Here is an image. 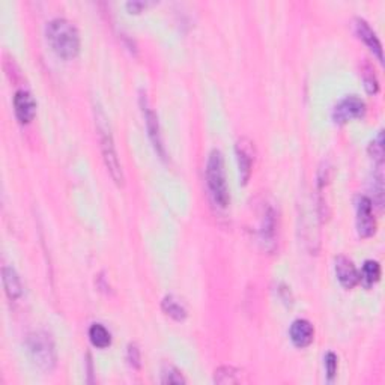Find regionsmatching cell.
I'll return each instance as SVG.
<instances>
[{
    "label": "cell",
    "instance_id": "cell-1",
    "mask_svg": "<svg viewBox=\"0 0 385 385\" xmlns=\"http://www.w3.org/2000/svg\"><path fill=\"white\" fill-rule=\"evenodd\" d=\"M51 50L62 59H74L80 51L79 29L66 18H53L45 27Z\"/></svg>",
    "mask_w": 385,
    "mask_h": 385
},
{
    "label": "cell",
    "instance_id": "cell-18",
    "mask_svg": "<svg viewBox=\"0 0 385 385\" xmlns=\"http://www.w3.org/2000/svg\"><path fill=\"white\" fill-rule=\"evenodd\" d=\"M214 381L217 384H238L241 381L240 371L232 366H223L215 371Z\"/></svg>",
    "mask_w": 385,
    "mask_h": 385
},
{
    "label": "cell",
    "instance_id": "cell-3",
    "mask_svg": "<svg viewBox=\"0 0 385 385\" xmlns=\"http://www.w3.org/2000/svg\"><path fill=\"white\" fill-rule=\"evenodd\" d=\"M97 121V129L99 136V143H101V152L107 171H109L112 179L118 184V186H124V172H122V166L116 152V146H114L113 134L109 127V121H107L105 114L98 110L95 114Z\"/></svg>",
    "mask_w": 385,
    "mask_h": 385
},
{
    "label": "cell",
    "instance_id": "cell-2",
    "mask_svg": "<svg viewBox=\"0 0 385 385\" xmlns=\"http://www.w3.org/2000/svg\"><path fill=\"white\" fill-rule=\"evenodd\" d=\"M206 186L210 190L212 202L220 208H227L230 202V192L227 186L225 157L221 151L212 149L206 161Z\"/></svg>",
    "mask_w": 385,
    "mask_h": 385
},
{
    "label": "cell",
    "instance_id": "cell-14",
    "mask_svg": "<svg viewBox=\"0 0 385 385\" xmlns=\"http://www.w3.org/2000/svg\"><path fill=\"white\" fill-rule=\"evenodd\" d=\"M2 282H3V289L6 292L8 298L12 299V301L21 298V295H23V283L20 280L17 271H15L12 266L5 265L2 268Z\"/></svg>",
    "mask_w": 385,
    "mask_h": 385
},
{
    "label": "cell",
    "instance_id": "cell-4",
    "mask_svg": "<svg viewBox=\"0 0 385 385\" xmlns=\"http://www.w3.org/2000/svg\"><path fill=\"white\" fill-rule=\"evenodd\" d=\"M27 349L35 364L45 372H51L56 366L58 353L55 342L45 331H35L27 337Z\"/></svg>",
    "mask_w": 385,
    "mask_h": 385
},
{
    "label": "cell",
    "instance_id": "cell-20",
    "mask_svg": "<svg viewBox=\"0 0 385 385\" xmlns=\"http://www.w3.org/2000/svg\"><path fill=\"white\" fill-rule=\"evenodd\" d=\"M369 152H371L372 158L378 163L380 166L382 164L384 161V134L382 131H380V134L376 136V138H373V142L369 146Z\"/></svg>",
    "mask_w": 385,
    "mask_h": 385
},
{
    "label": "cell",
    "instance_id": "cell-13",
    "mask_svg": "<svg viewBox=\"0 0 385 385\" xmlns=\"http://www.w3.org/2000/svg\"><path fill=\"white\" fill-rule=\"evenodd\" d=\"M334 268L337 280L345 289H352L358 283V271L349 258L337 256Z\"/></svg>",
    "mask_w": 385,
    "mask_h": 385
},
{
    "label": "cell",
    "instance_id": "cell-9",
    "mask_svg": "<svg viewBox=\"0 0 385 385\" xmlns=\"http://www.w3.org/2000/svg\"><path fill=\"white\" fill-rule=\"evenodd\" d=\"M372 200L366 196H360L357 200V229L360 236L369 238L375 234L376 221L372 211Z\"/></svg>",
    "mask_w": 385,
    "mask_h": 385
},
{
    "label": "cell",
    "instance_id": "cell-23",
    "mask_svg": "<svg viewBox=\"0 0 385 385\" xmlns=\"http://www.w3.org/2000/svg\"><path fill=\"white\" fill-rule=\"evenodd\" d=\"M127 360L128 363L134 369H140V349L137 348V345L131 343L127 351Z\"/></svg>",
    "mask_w": 385,
    "mask_h": 385
},
{
    "label": "cell",
    "instance_id": "cell-19",
    "mask_svg": "<svg viewBox=\"0 0 385 385\" xmlns=\"http://www.w3.org/2000/svg\"><path fill=\"white\" fill-rule=\"evenodd\" d=\"M161 382L163 384H186V378L178 369L173 366H164L163 372H161Z\"/></svg>",
    "mask_w": 385,
    "mask_h": 385
},
{
    "label": "cell",
    "instance_id": "cell-10",
    "mask_svg": "<svg viewBox=\"0 0 385 385\" xmlns=\"http://www.w3.org/2000/svg\"><path fill=\"white\" fill-rule=\"evenodd\" d=\"M14 112L20 124H30L36 114V101L30 92L20 89L14 95Z\"/></svg>",
    "mask_w": 385,
    "mask_h": 385
},
{
    "label": "cell",
    "instance_id": "cell-15",
    "mask_svg": "<svg viewBox=\"0 0 385 385\" xmlns=\"http://www.w3.org/2000/svg\"><path fill=\"white\" fill-rule=\"evenodd\" d=\"M381 279V265L380 262L376 260H366L363 268H361V273H358V282L366 289L372 288L376 282H380Z\"/></svg>",
    "mask_w": 385,
    "mask_h": 385
},
{
    "label": "cell",
    "instance_id": "cell-5",
    "mask_svg": "<svg viewBox=\"0 0 385 385\" xmlns=\"http://www.w3.org/2000/svg\"><path fill=\"white\" fill-rule=\"evenodd\" d=\"M366 113V103L357 95L345 97L333 109V121L338 125H343L352 119L363 118Z\"/></svg>",
    "mask_w": 385,
    "mask_h": 385
},
{
    "label": "cell",
    "instance_id": "cell-7",
    "mask_svg": "<svg viewBox=\"0 0 385 385\" xmlns=\"http://www.w3.org/2000/svg\"><path fill=\"white\" fill-rule=\"evenodd\" d=\"M236 160H238V171H240V182L243 186L249 182L251 176L253 161H255V146L249 138H240L235 146Z\"/></svg>",
    "mask_w": 385,
    "mask_h": 385
},
{
    "label": "cell",
    "instance_id": "cell-21",
    "mask_svg": "<svg viewBox=\"0 0 385 385\" xmlns=\"http://www.w3.org/2000/svg\"><path fill=\"white\" fill-rule=\"evenodd\" d=\"M364 86L369 94H372V95L380 90L378 79H376V75L373 74L372 68H369V66L364 69Z\"/></svg>",
    "mask_w": 385,
    "mask_h": 385
},
{
    "label": "cell",
    "instance_id": "cell-16",
    "mask_svg": "<svg viewBox=\"0 0 385 385\" xmlns=\"http://www.w3.org/2000/svg\"><path fill=\"white\" fill-rule=\"evenodd\" d=\"M161 309L167 314V316H171L175 321H184L187 318V309L186 306H184L178 298H175L173 295H167L163 298V301H161Z\"/></svg>",
    "mask_w": 385,
    "mask_h": 385
},
{
    "label": "cell",
    "instance_id": "cell-24",
    "mask_svg": "<svg viewBox=\"0 0 385 385\" xmlns=\"http://www.w3.org/2000/svg\"><path fill=\"white\" fill-rule=\"evenodd\" d=\"M145 6H146V3H143V2H137V0H133V2H128V3H127V8H128V10H129L131 12H134V14L140 12Z\"/></svg>",
    "mask_w": 385,
    "mask_h": 385
},
{
    "label": "cell",
    "instance_id": "cell-12",
    "mask_svg": "<svg viewBox=\"0 0 385 385\" xmlns=\"http://www.w3.org/2000/svg\"><path fill=\"white\" fill-rule=\"evenodd\" d=\"M356 30H357V35L360 36V40H363V42L372 50L373 55L378 58V60L382 64L384 62L382 45L378 35L375 34V30L371 27V25H369L364 18H356Z\"/></svg>",
    "mask_w": 385,
    "mask_h": 385
},
{
    "label": "cell",
    "instance_id": "cell-22",
    "mask_svg": "<svg viewBox=\"0 0 385 385\" xmlns=\"http://www.w3.org/2000/svg\"><path fill=\"white\" fill-rule=\"evenodd\" d=\"M337 356L333 352H328L325 356V371L328 381H333L337 375Z\"/></svg>",
    "mask_w": 385,
    "mask_h": 385
},
{
    "label": "cell",
    "instance_id": "cell-6",
    "mask_svg": "<svg viewBox=\"0 0 385 385\" xmlns=\"http://www.w3.org/2000/svg\"><path fill=\"white\" fill-rule=\"evenodd\" d=\"M140 107L143 112L146 129H148V136L151 138L153 148H156L157 153L161 158H166V151H164V145H163V137H161L158 116H157V113L152 110V107L149 105V101H148V98H146V95L140 97Z\"/></svg>",
    "mask_w": 385,
    "mask_h": 385
},
{
    "label": "cell",
    "instance_id": "cell-8",
    "mask_svg": "<svg viewBox=\"0 0 385 385\" xmlns=\"http://www.w3.org/2000/svg\"><path fill=\"white\" fill-rule=\"evenodd\" d=\"M260 229L259 236L260 243L268 251H273L275 249V238H277V214L271 205L264 206V211L260 215Z\"/></svg>",
    "mask_w": 385,
    "mask_h": 385
},
{
    "label": "cell",
    "instance_id": "cell-17",
    "mask_svg": "<svg viewBox=\"0 0 385 385\" xmlns=\"http://www.w3.org/2000/svg\"><path fill=\"white\" fill-rule=\"evenodd\" d=\"M89 338L90 343L98 349H105L112 345L110 331L107 330L103 323H94V325L89 328Z\"/></svg>",
    "mask_w": 385,
    "mask_h": 385
},
{
    "label": "cell",
    "instance_id": "cell-11",
    "mask_svg": "<svg viewBox=\"0 0 385 385\" xmlns=\"http://www.w3.org/2000/svg\"><path fill=\"white\" fill-rule=\"evenodd\" d=\"M289 337L297 348H307L314 338V328L310 321L297 319L289 328Z\"/></svg>",
    "mask_w": 385,
    "mask_h": 385
}]
</instances>
